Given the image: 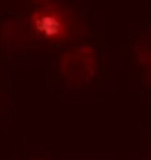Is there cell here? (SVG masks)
<instances>
[{
  "mask_svg": "<svg viewBox=\"0 0 151 160\" xmlns=\"http://www.w3.org/2000/svg\"><path fill=\"white\" fill-rule=\"evenodd\" d=\"M35 26L40 33H44V37H51L56 38V37L62 32L63 19L60 16H58L54 12L43 11L38 13L37 16H35Z\"/></svg>",
  "mask_w": 151,
  "mask_h": 160,
  "instance_id": "1",
  "label": "cell"
}]
</instances>
